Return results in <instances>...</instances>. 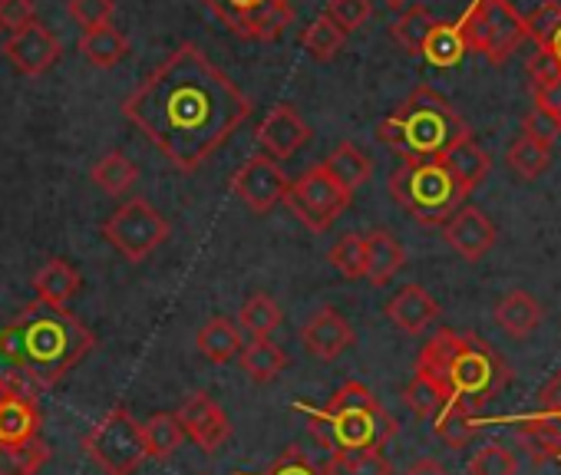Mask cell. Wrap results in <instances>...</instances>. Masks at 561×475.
I'll use <instances>...</instances> for the list:
<instances>
[{"mask_svg": "<svg viewBox=\"0 0 561 475\" xmlns=\"http://www.w3.org/2000/svg\"><path fill=\"white\" fill-rule=\"evenodd\" d=\"M311 142V126L301 119V113L288 103L274 106L264 123L257 126V146L264 149L267 159H291Z\"/></svg>", "mask_w": 561, "mask_h": 475, "instance_id": "obj_16", "label": "cell"}, {"mask_svg": "<svg viewBox=\"0 0 561 475\" xmlns=\"http://www.w3.org/2000/svg\"><path fill=\"white\" fill-rule=\"evenodd\" d=\"M83 449L87 455L106 472V475H136L142 468L146 445H142V432L139 422L133 419L129 409L116 406L110 409L87 436H83Z\"/></svg>", "mask_w": 561, "mask_h": 475, "instance_id": "obj_8", "label": "cell"}, {"mask_svg": "<svg viewBox=\"0 0 561 475\" xmlns=\"http://www.w3.org/2000/svg\"><path fill=\"white\" fill-rule=\"evenodd\" d=\"M515 468H518L515 455L505 445H499V442L479 449L469 459V475H515Z\"/></svg>", "mask_w": 561, "mask_h": 475, "instance_id": "obj_41", "label": "cell"}, {"mask_svg": "<svg viewBox=\"0 0 561 475\" xmlns=\"http://www.w3.org/2000/svg\"><path fill=\"white\" fill-rule=\"evenodd\" d=\"M324 18L334 21L344 34L360 31L370 21V0H331Z\"/></svg>", "mask_w": 561, "mask_h": 475, "instance_id": "obj_43", "label": "cell"}, {"mask_svg": "<svg viewBox=\"0 0 561 475\" xmlns=\"http://www.w3.org/2000/svg\"><path fill=\"white\" fill-rule=\"evenodd\" d=\"M364 252H367V271L364 278L374 288H383L397 278V271L407 265V252L397 242V234L387 228H374L370 234H364Z\"/></svg>", "mask_w": 561, "mask_h": 475, "instance_id": "obj_21", "label": "cell"}, {"mask_svg": "<svg viewBox=\"0 0 561 475\" xmlns=\"http://www.w3.org/2000/svg\"><path fill=\"white\" fill-rule=\"evenodd\" d=\"M83 288V278L80 271L64 262V258H50L37 275H34V291H37V301H47V304H57V308H67Z\"/></svg>", "mask_w": 561, "mask_h": 475, "instance_id": "obj_23", "label": "cell"}, {"mask_svg": "<svg viewBox=\"0 0 561 475\" xmlns=\"http://www.w3.org/2000/svg\"><path fill=\"white\" fill-rule=\"evenodd\" d=\"M344 44H347V34H344L334 21H328L324 14L301 34V47H305L318 63H331V60L344 50Z\"/></svg>", "mask_w": 561, "mask_h": 475, "instance_id": "obj_38", "label": "cell"}, {"mask_svg": "<svg viewBox=\"0 0 561 475\" xmlns=\"http://www.w3.org/2000/svg\"><path fill=\"white\" fill-rule=\"evenodd\" d=\"M383 4H387L390 11H407V8H410V0H383Z\"/></svg>", "mask_w": 561, "mask_h": 475, "instance_id": "obj_50", "label": "cell"}, {"mask_svg": "<svg viewBox=\"0 0 561 475\" xmlns=\"http://www.w3.org/2000/svg\"><path fill=\"white\" fill-rule=\"evenodd\" d=\"M505 165L512 175L525 178V182H535L548 165H551V146L528 136V132H518L512 142H508V152H505Z\"/></svg>", "mask_w": 561, "mask_h": 475, "instance_id": "obj_25", "label": "cell"}, {"mask_svg": "<svg viewBox=\"0 0 561 475\" xmlns=\"http://www.w3.org/2000/svg\"><path fill=\"white\" fill-rule=\"evenodd\" d=\"M387 317L410 337L423 334L436 317H439V304L433 301V294L420 285H403L390 301H387Z\"/></svg>", "mask_w": 561, "mask_h": 475, "instance_id": "obj_20", "label": "cell"}, {"mask_svg": "<svg viewBox=\"0 0 561 475\" xmlns=\"http://www.w3.org/2000/svg\"><path fill=\"white\" fill-rule=\"evenodd\" d=\"M416 376L430 380L446 399L482 406L505 380V363L476 334L439 331L426 340L416 357Z\"/></svg>", "mask_w": 561, "mask_h": 475, "instance_id": "obj_3", "label": "cell"}, {"mask_svg": "<svg viewBox=\"0 0 561 475\" xmlns=\"http://www.w3.org/2000/svg\"><path fill=\"white\" fill-rule=\"evenodd\" d=\"M328 262L334 265V271L347 281L364 278L367 271V252H364V234H344L341 242L328 252Z\"/></svg>", "mask_w": 561, "mask_h": 475, "instance_id": "obj_39", "label": "cell"}, {"mask_svg": "<svg viewBox=\"0 0 561 475\" xmlns=\"http://www.w3.org/2000/svg\"><path fill=\"white\" fill-rule=\"evenodd\" d=\"M522 132H528V136H535V139H541V142H548V146H554V139L561 136V132H558V126H554V119H551L548 113L535 109V106H531V113L525 116Z\"/></svg>", "mask_w": 561, "mask_h": 475, "instance_id": "obj_47", "label": "cell"}, {"mask_svg": "<svg viewBox=\"0 0 561 475\" xmlns=\"http://www.w3.org/2000/svg\"><path fill=\"white\" fill-rule=\"evenodd\" d=\"M535 416H548V419H561V373H554L541 393H538V409Z\"/></svg>", "mask_w": 561, "mask_h": 475, "instance_id": "obj_48", "label": "cell"}, {"mask_svg": "<svg viewBox=\"0 0 561 475\" xmlns=\"http://www.w3.org/2000/svg\"><path fill=\"white\" fill-rule=\"evenodd\" d=\"M169 231L172 228H169L165 215L146 198H129L103 224L106 242L133 265L146 262L156 248H162L169 242Z\"/></svg>", "mask_w": 561, "mask_h": 475, "instance_id": "obj_9", "label": "cell"}, {"mask_svg": "<svg viewBox=\"0 0 561 475\" xmlns=\"http://www.w3.org/2000/svg\"><path fill=\"white\" fill-rule=\"evenodd\" d=\"M179 422H182V432L205 452V455H215L228 436H231V422L225 416V409L208 396V393H192L182 406H179Z\"/></svg>", "mask_w": 561, "mask_h": 475, "instance_id": "obj_14", "label": "cell"}, {"mask_svg": "<svg viewBox=\"0 0 561 475\" xmlns=\"http://www.w3.org/2000/svg\"><path fill=\"white\" fill-rule=\"evenodd\" d=\"M443 234H446L449 248H453L459 258H466V262L485 258V255L492 252V245H495V238H499V231H495V224L489 221V215L479 211V208H472V205H462V208L443 224Z\"/></svg>", "mask_w": 561, "mask_h": 475, "instance_id": "obj_17", "label": "cell"}, {"mask_svg": "<svg viewBox=\"0 0 561 475\" xmlns=\"http://www.w3.org/2000/svg\"><path fill=\"white\" fill-rule=\"evenodd\" d=\"M462 136H469L466 119L433 86H416L377 129V139L403 159H439Z\"/></svg>", "mask_w": 561, "mask_h": 475, "instance_id": "obj_5", "label": "cell"}, {"mask_svg": "<svg viewBox=\"0 0 561 475\" xmlns=\"http://www.w3.org/2000/svg\"><path fill=\"white\" fill-rule=\"evenodd\" d=\"M311 422V436L337 452H357V449H383L397 436V419L383 409V403L367 390L364 383L351 380L344 383L328 406L311 409L301 406Z\"/></svg>", "mask_w": 561, "mask_h": 475, "instance_id": "obj_4", "label": "cell"}, {"mask_svg": "<svg viewBox=\"0 0 561 475\" xmlns=\"http://www.w3.org/2000/svg\"><path fill=\"white\" fill-rule=\"evenodd\" d=\"M139 432H142V445H146V455L149 459H169V455H175V449L185 439L182 422H179L175 413H156V416H149L146 422H139Z\"/></svg>", "mask_w": 561, "mask_h": 475, "instance_id": "obj_31", "label": "cell"}, {"mask_svg": "<svg viewBox=\"0 0 561 475\" xmlns=\"http://www.w3.org/2000/svg\"><path fill=\"white\" fill-rule=\"evenodd\" d=\"M288 367V354L280 350L271 337H254L251 344L241 347V370L254 383H271Z\"/></svg>", "mask_w": 561, "mask_h": 475, "instance_id": "obj_26", "label": "cell"}, {"mask_svg": "<svg viewBox=\"0 0 561 475\" xmlns=\"http://www.w3.org/2000/svg\"><path fill=\"white\" fill-rule=\"evenodd\" d=\"M351 192L321 165H311L301 178H295V185H288L285 192V205L288 211L305 224L311 228L314 234H324L331 231V224L351 208Z\"/></svg>", "mask_w": 561, "mask_h": 475, "instance_id": "obj_10", "label": "cell"}, {"mask_svg": "<svg viewBox=\"0 0 561 475\" xmlns=\"http://www.w3.org/2000/svg\"><path fill=\"white\" fill-rule=\"evenodd\" d=\"M93 347V331L67 308L47 301H34L0 327V360L37 386H57Z\"/></svg>", "mask_w": 561, "mask_h": 475, "instance_id": "obj_2", "label": "cell"}, {"mask_svg": "<svg viewBox=\"0 0 561 475\" xmlns=\"http://www.w3.org/2000/svg\"><path fill=\"white\" fill-rule=\"evenodd\" d=\"M535 109L548 113L554 119L558 132H561V73L551 83H545V86L535 90Z\"/></svg>", "mask_w": 561, "mask_h": 475, "instance_id": "obj_46", "label": "cell"}, {"mask_svg": "<svg viewBox=\"0 0 561 475\" xmlns=\"http://www.w3.org/2000/svg\"><path fill=\"white\" fill-rule=\"evenodd\" d=\"M541 304L528 294V291H508L499 298L495 304V324L512 337V340H525L538 324H541Z\"/></svg>", "mask_w": 561, "mask_h": 475, "instance_id": "obj_22", "label": "cell"}, {"mask_svg": "<svg viewBox=\"0 0 561 475\" xmlns=\"http://www.w3.org/2000/svg\"><path fill=\"white\" fill-rule=\"evenodd\" d=\"M202 4L244 40H277L295 21L291 0H202Z\"/></svg>", "mask_w": 561, "mask_h": 475, "instance_id": "obj_11", "label": "cell"}, {"mask_svg": "<svg viewBox=\"0 0 561 475\" xmlns=\"http://www.w3.org/2000/svg\"><path fill=\"white\" fill-rule=\"evenodd\" d=\"M301 344L308 347L311 357L318 360H337L351 344H354V327L337 308H321L301 331Z\"/></svg>", "mask_w": 561, "mask_h": 475, "instance_id": "obj_18", "label": "cell"}, {"mask_svg": "<svg viewBox=\"0 0 561 475\" xmlns=\"http://www.w3.org/2000/svg\"><path fill=\"white\" fill-rule=\"evenodd\" d=\"M403 475H449V468H446L439 459H420V462H413Z\"/></svg>", "mask_w": 561, "mask_h": 475, "instance_id": "obj_49", "label": "cell"}, {"mask_svg": "<svg viewBox=\"0 0 561 475\" xmlns=\"http://www.w3.org/2000/svg\"><path fill=\"white\" fill-rule=\"evenodd\" d=\"M390 195L423 224H446L466 205L439 159H403L390 175Z\"/></svg>", "mask_w": 561, "mask_h": 475, "instance_id": "obj_6", "label": "cell"}, {"mask_svg": "<svg viewBox=\"0 0 561 475\" xmlns=\"http://www.w3.org/2000/svg\"><path fill=\"white\" fill-rule=\"evenodd\" d=\"M4 54H8V60L14 63L18 73L34 80V77H44L60 60L64 47L44 24L34 21V24L11 34V40L4 44Z\"/></svg>", "mask_w": 561, "mask_h": 475, "instance_id": "obj_15", "label": "cell"}, {"mask_svg": "<svg viewBox=\"0 0 561 475\" xmlns=\"http://www.w3.org/2000/svg\"><path fill=\"white\" fill-rule=\"evenodd\" d=\"M462 47L482 54L492 67L512 60L525 34V18L508 4V0H476L469 14L456 24Z\"/></svg>", "mask_w": 561, "mask_h": 475, "instance_id": "obj_7", "label": "cell"}, {"mask_svg": "<svg viewBox=\"0 0 561 475\" xmlns=\"http://www.w3.org/2000/svg\"><path fill=\"white\" fill-rule=\"evenodd\" d=\"M403 399H407V406H410L420 419H433V416L449 403L430 380H423V376H416V373H413L410 386L403 390Z\"/></svg>", "mask_w": 561, "mask_h": 475, "instance_id": "obj_40", "label": "cell"}, {"mask_svg": "<svg viewBox=\"0 0 561 475\" xmlns=\"http://www.w3.org/2000/svg\"><path fill=\"white\" fill-rule=\"evenodd\" d=\"M518 445L535 459V462H548V459H561V419H548V416H531L525 419L518 429Z\"/></svg>", "mask_w": 561, "mask_h": 475, "instance_id": "obj_24", "label": "cell"}, {"mask_svg": "<svg viewBox=\"0 0 561 475\" xmlns=\"http://www.w3.org/2000/svg\"><path fill=\"white\" fill-rule=\"evenodd\" d=\"M116 4L113 0H70V18L83 27V31H96L106 27L113 21Z\"/></svg>", "mask_w": 561, "mask_h": 475, "instance_id": "obj_44", "label": "cell"}, {"mask_svg": "<svg viewBox=\"0 0 561 475\" xmlns=\"http://www.w3.org/2000/svg\"><path fill=\"white\" fill-rule=\"evenodd\" d=\"M433 27H436V18L430 14V8L410 4V8L393 21L390 34H393V40H397L407 54H420Z\"/></svg>", "mask_w": 561, "mask_h": 475, "instance_id": "obj_33", "label": "cell"}, {"mask_svg": "<svg viewBox=\"0 0 561 475\" xmlns=\"http://www.w3.org/2000/svg\"><path fill=\"white\" fill-rule=\"evenodd\" d=\"M251 100L195 44L175 47L126 100L123 116L182 172H198L251 116Z\"/></svg>", "mask_w": 561, "mask_h": 475, "instance_id": "obj_1", "label": "cell"}, {"mask_svg": "<svg viewBox=\"0 0 561 475\" xmlns=\"http://www.w3.org/2000/svg\"><path fill=\"white\" fill-rule=\"evenodd\" d=\"M324 169L354 195L370 175H374V162L367 159V152L354 142H341L328 159H324Z\"/></svg>", "mask_w": 561, "mask_h": 475, "instance_id": "obj_29", "label": "cell"}, {"mask_svg": "<svg viewBox=\"0 0 561 475\" xmlns=\"http://www.w3.org/2000/svg\"><path fill=\"white\" fill-rule=\"evenodd\" d=\"M288 175L280 172V165L274 159H267L264 152L261 155H251L231 178V188L234 195L248 205V211L254 215H267L277 201H285V192H288Z\"/></svg>", "mask_w": 561, "mask_h": 475, "instance_id": "obj_12", "label": "cell"}, {"mask_svg": "<svg viewBox=\"0 0 561 475\" xmlns=\"http://www.w3.org/2000/svg\"><path fill=\"white\" fill-rule=\"evenodd\" d=\"M476 413H479V406L462 403V399H449V403L433 416V429H436V436H439L446 445L459 449V445H466V442L476 436V429H479Z\"/></svg>", "mask_w": 561, "mask_h": 475, "instance_id": "obj_28", "label": "cell"}, {"mask_svg": "<svg viewBox=\"0 0 561 475\" xmlns=\"http://www.w3.org/2000/svg\"><path fill=\"white\" fill-rule=\"evenodd\" d=\"M324 475H393V465L383 455V449H357L331 455Z\"/></svg>", "mask_w": 561, "mask_h": 475, "instance_id": "obj_34", "label": "cell"}, {"mask_svg": "<svg viewBox=\"0 0 561 475\" xmlns=\"http://www.w3.org/2000/svg\"><path fill=\"white\" fill-rule=\"evenodd\" d=\"M80 54H83L93 67L110 70V67H116V63H123V60L129 57V40H126L113 24H106V27H96V31H83V37H80Z\"/></svg>", "mask_w": 561, "mask_h": 475, "instance_id": "obj_27", "label": "cell"}, {"mask_svg": "<svg viewBox=\"0 0 561 475\" xmlns=\"http://www.w3.org/2000/svg\"><path fill=\"white\" fill-rule=\"evenodd\" d=\"M462 54H466L462 37H459L456 24H446V21H436V27L430 31V37L420 50V57H426V63H433L439 70L456 67L462 60Z\"/></svg>", "mask_w": 561, "mask_h": 475, "instance_id": "obj_35", "label": "cell"}, {"mask_svg": "<svg viewBox=\"0 0 561 475\" xmlns=\"http://www.w3.org/2000/svg\"><path fill=\"white\" fill-rule=\"evenodd\" d=\"M195 344H198V350H202V357L208 363H228L231 357L241 354V331L228 317H211L198 331Z\"/></svg>", "mask_w": 561, "mask_h": 475, "instance_id": "obj_30", "label": "cell"}, {"mask_svg": "<svg viewBox=\"0 0 561 475\" xmlns=\"http://www.w3.org/2000/svg\"><path fill=\"white\" fill-rule=\"evenodd\" d=\"M50 459V449L41 439L21 445H0V475H37Z\"/></svg>", "mask_w": 561, "mask_h": 475, "instance_id": "obj_37", "label": "cell"}, {"mask_svg": "<svg viewBox=\"0 0 561 475\" xmlns=\"http://www.w3.org/2000/svg\"><path fill=\"white\" fill-rule=\"evenodd\" d=\"M241 331H248L251 337H271L280 324H285V314H280L277 301L267 294H251L238 314Z\"/></svg>", "mask_w": 561, "mask_h": 475, "instance_id": "obj_36", "label": "cell"}, {"mask_svg": "<svg viewBox=\"0 0 561 475\" xmlns=\"http://www.w3.org/2000/svg\"><path fill=\"white\" fill-rule=\"evenodd\" d=\"M34 18H37L34 0H0V27L21 31V27L34 24Z\"/></svg>", "mask_w": 561, "mask_h": 475, "instance_id": "obj_45", "label": "cell"}, {"mask_svg": "<svg viewBox=\"0 0 561 475\" xmlns=\"http://www.w3.org/2000/svg\"><path fill=\"white\" fill-rule=\"evenodd\" d=\"M439 162H443L446 172L453 175V182H456V188L462 192V198H469V195L485 182V175H489V169H492L489 152L472 139V132L462 136L456 146H449V149L439 155Z\"/></svg>", "mask_w": 561, "mask_h": 475, "instance_id": "obj_19", "label": "cell"}, {"mask_svg": "<svg viewBox=\"0 0 561 475\" xmlns=\"http://www.w3.org/2000/svg\"><path fill=\"white\" fill-rule=\"evenodd\" d=\"M234 475H248V472H234ZM261 475H324V468H321L305 449L288 445L285 452H280V455L267 465V472H261Z\"/></svg>", "mask_w": 561, "mask_h": 475, "instance_id": "obj_42", "label": "cell"}, {"mask_svg": "<svg viewBox=\"0 0 561 475\" xmlns=\"http://www.w3.org/2000/svg\"><path fill=\"white\" fill-rule=\"evenodd\" d=\"M90 175H93L96 188L106 192V195H113V198L126 195V192L139 182V169H136L123 152H106V155L93 165Z\"/></svg>", "mask_w": 561, "mask_h": 475, "instance_id": "obj_32", "label": "cell"}, {"mask_svg": "<svg viewBox=\"0 0 561 475\" xmlns=\"http://www.w3.org/2000/svg\"><path fill=\"white\" fill-rule=\"evenodd\" d=\"M41 439V409L27 386L0 376V445H21Z\"/></svg>", "mask_w": 561, "mask_h": 475, "instance_id": "obj_13", "label": "cell"}]
</instances>
